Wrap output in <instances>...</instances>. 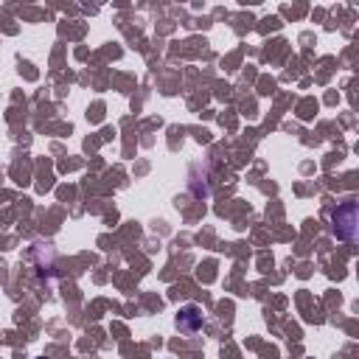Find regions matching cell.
Masks as SVG:
<instances>
[{"label": "cell", "mask_w": 359, "mask_h": 359, "mask_svg": "<svg viewBox=\"0 0 359 359\" xmlns=\"http://www.w3.org/2000/svg\"><path fill=\"white\" fill-rule=\"evenodd\" d=\"M334 230L339 239H353L356 236V203L345 200L334 211Z\"/></svg>", "instance_id": "cell-1"}, {"label": "cell", "mask_w": 359, "mask_h": 359, "mask_svg": "<svg viewBox=\"0 0 359 359\" xmlns=\"http://www.w3.org/2000/svg\"><path fill=\"white\" fill-rule=\"evenodd\" d=\"M177 328H180V331H189V334L200 331V328H203V314H200V309L186 306L183 312L177 314Z\"/></svg>", "instance_id": "cell-2"}]
</instances>
